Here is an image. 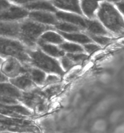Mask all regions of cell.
Masks as SVG:
<instances>
[{
    "mask_svg": "<svg viewBox=\"0 0 124 133\" xmlns=\"http://www.w3.org/2000/svg\"><path fill=\"white\" fill-rule=\"evenodd\" d=\"M67 57L68 58L73 61L74 62H80L87 58V56L84 54H69L67 55Z\"/></svg>",
    "mask_w": 124,
    "mask_h": 133,
    "instance_id": "24",
    "label": "cell"
},
{
    "mask_svg": "<svg viewBox=\"0 0 124 133\" xmlns=\"http://www.w3.org/2000/svg\"><path fill=\"white\" fill-rule=\"evenodd\" d=\"M36 0H9V1L13 4L23 7L25 5L34 2Z\"/></svg>",
    "mask_w": 124,
    "mask_h": 133,
    "instance_id": "25",
    "label": "cell"
},
{
    "mask_svg": "<svg viewBox=\"0 0 124 133\" xmlns=\"http://www.w3.org/2000/svg\"><path fill=\"white\" fill-rule=\"evenodd\" d=\"M0 102L9 104H14L17 103V102L15 98L0 96Z\"/></svg>",
    "mask_w": 124,
    "mask_h": 133,
    "instance_id": "28",
    "label": "cell"
},
{
    "mask_svg": "<svg viewBox=\"0 0 124 133\" xmlns=\"http://www.w3.org/2000/svg\"><path fill=\"white\" fill-rule=\"evenodd\" d=\"M109 1H113V2H117L119 0H109Z\"/></svg>",
    "mask_w": 124,
    "mask_h": 133,
    "instance_id": "36",
    "label": "cell"
},
{
    "mask_svg": "<svg viewBox=\"0 0 124 133\" xmlns=\"http://www.w3.org/2000/svg\"><path fill=\"white\" fill-rule=\"evenodd\" d=\"M39 39L46 43H61L63 42V39L60 36L53 32L49 31L43 33Z\"/></svg>",
    "mask_w": 124,
    "mask_h": 133,
    "instance_id": "17",
    "label": "cell"
},
{
    "mask_svg": "<svg viewBox=\"0 0 124 133\" xmlns=\"http://www.w3.org/2000/svg\"><path fill=\"white\" fill-rule=\"evenodd\" d=\"M28 19L42 24H57L55 17L46 11H30Z\"/></svg>",
    "mask_w": 124,
    "mask_h": 133,
    "instance_id": "8",
    "label": "cell"
},
{
    "mask_svg": "<svg viewBox=\"0 0 124 133\" xmlns=\"http://www.w3.org/2000/svg\"><path fill=\"white\" fill-rule=\"evenodd\" d=\"M59 78L57 76L54 75H49L45 79V83L46 84H52L57 82L59 81Z\"/></svg>",
    "mask_w": 124,
    "mask_h": 133,
    "instance_id": "29",
    "label": "cell"
},
{
    "mask_svg": "<svg viewBox=\"0 0 124 133\" xmlns=\"http://www.w3.org/2000/svg\"><path fill=\"white\" fill-rule=\"evenodd\" d=\"M10 82L14 86L22 90H30L35 86L30 77L28 75H24L11 79Z\"/></svg>",
    "mask_w": 124,
    "mask_h": 133,
    "instance_id": "11",
    "label": "cell"
},
{
    "mask_svg": "<svg viewBox=\"0 0 124 133\" xmlns=\"http://www.w3.org/2000/svg\"><path fill=\"white\" fill-rule=\"evenodd\" d=\"M12 4L9 0H0V14L9 8Z\"/></svg>",
    "mask_w": 124,
    "mask_h": 133,
    "instance_id": "26",
    "label": "cell"
},
{
    "mask_svg": "<svg viewBox=\"0 0 124 133\" xmlns=\"http://www.w3.org/2000/svg\"><path fill=\"white\" fill-rule=\"evenodd\" d=\"M29 12L33 11L55 12L56 8L45 0H36L23 6Z\"/></svg>",
    "mask_w": 124,
    "mask_h": 133,
    "instance_id": "9",
    "label": "cell"
},
{
    "mask_svg": "<svg viewBox=\"0 0 124 133\" xmlns=\"http://www.w3.org/2000/svg\"><path fill=\"white\" fill-rule=\"evenodd\" d=\"M101 0H83L82 8L85 14L89 17L93 16L94 12L98 6V2Z\"/></svg>",
    "mask_w": 124,
    "mask_h": 133,
    "instance_id": "16",
    "label": "cell"
},
{
    "mask_svg": "<svg viewBox=\"0 0 124 133\" xmlns=\"http://www.w3.org/2000/svg\"><path fill=\"white\" fill-rule=\"evenodd\" d=\"M92 38L96 42L101 44H105L108 43L110 41V39L108 38L102 37H98V36H92Z\"/></svg>",
    "mask_w": 124,
    "mask_h": 133,
    "instance_id": "27",
    "label": "cell"
},
{
    "mask_svg": "<svg viewBox=\"0 0 124 133\" xmlns=\"http://www.w3.org/2000/svg\"><path fill=\"white\" fill-rule=\"evenodd\" d=\"M56 16L57 18L60 20L77 24L82 28L86 27V20H83L80 16L62 12H57Z\"/></svg>",
    "mask_w": 124,
    "mask_h": 133,
    "instance_id": "14",
    "label": "cell"
},
{
    "mask_svg": "<svg viewBox=\"0 0 124 133\" xmlns=\"http://www.w3.org/2000/svg\"><path fill=\"white\" fill-rule=\"evenodd\" d=\"M115 132L116 133H124V125L120 126L116 130Z\"/></svg>",
    "mask_w": 124,
    "mask_h": 133,
    "instance_id": "34",
    "label": "cell"
},
{
    "mask_svg": "<svg viewBox=\"0 0 124 133\" xmlns=\"http://www.w3.org/2000/svg\"><path fill=\"white\" fill-rule=\"evenodd\" d=\"M19 28V22L0 21V36L18 39Z\"/></svg>",
    "mask_w": 124,
    "mask_h": 133,
    "instance_id": "7",
    "label": "cell"
},
{
    "mask_svg": "<svg viewBox=\"0 0 124 133\" xmlns=\"http://www.w3.org/2000/svg\"><path fill=\"white\" fill-rule=\"evenodd\" d=\"M21 94L16 87L12 84L6 83H0V96L13 98H20Z\"/></svg>",
    "mask_w": 124,
    "mask_h": 133,
    "instance_id": "10",
    "label": "cell"
},
{
    "mask_svg": "<svg viewBox=\"0 0 124 133\" xmlns=\"http://www.w3.org/2000/svg\"><path fill=\"white\" fill-rule=\"evenodd\" d=\"M28 48L17 39L0 36V57L14 58L22 63L30 62Z\"/></svg>",
    "mask_w": 124,
    "mask_h": 133,
    "instance_id": "2",
    "label": "cell"
},
{
    "mask_svg": "<svg viewBox=\"0 0 124 133\" xmlns=\"http://www.w3.org/2000/svg\"><path fill=\"white\" fill-rule=\"evenodd\" d=\"M86 27L90 32L95 34H106L107 32L98 22L96 21H87Z\"/></svg>",
    "mask_w": 124,
    "mask_h": 133,
    "instance_id": "20",
    "label": "cell"
},
{
    "mask_svg": "<svg viewBox=\"0 0 124 133\" xmlns=\"http://www.w3.org/2000/svg\"><path fill=\"white\" fill-rule=\"evenodd\" d=\"M3 59L1 57H0V64L3 62Z\"/></svg>",
    "mask_w": 124,
    "mask_h": 133,
    "instance_id": "35",
    "label": "cell"
},
{
    "mask_svg": "<svg viewBox=\"0 0 124 133\" xmlns=\"http://www.w3.org/2000/svg\"><path fill=\"white\" fill-rule=\"evenodd\" d=\"M6 133V132H5V133Z\"/></svg>",
    "mask_w": 124,
    "mask_h": 133,
    "instance_id": "37",
    "label": "cell"
},
{
    "mask_svg": "<svg viewBox=\"0 0 124 133\" xmlns=\"http://www.w3.org/2000/svg\"><path fill=\"white\" fill-rule=\"evenodd\" d=\"M1 117V116H0V117Z\"/></svg>",
    "mask_w": 124,
    "mask_h": 133,
    "instance_id": "38",
    "label": "cell"
},
{
    "mask_svg": "<svg viewBox=\"0 0 124 133\" xmlns=\"http://www.w3.org/2000/svg\"><path fill=\"white\" fill-rule=\"evenodd\" d=\"M0 108H4L6 109L15 111L18 113L21 114L25 115H29L31 113L28 110L21 106H6L0 104Z\"/></svg>",
    "mask_w": 124,
    "mask_h": 133,
    "instance_id": "21",
    "label": "cell"
},
{
    "mask_svg": "<svg viewBox=\"0 0 124 133\" xmlns=\"http://www.w3.org/2000/svg\"><path fill=\"white\" fill-rule=\"evenodd\" d=\"M98 15L105 25L116 33H124V22L119 13L111 4H101Z\"/></svg>",
    "mask_w": 124,
    "mask_h": 133,
    "instance_id": "4",
    "label": "cell"
},
{
    "mask_svg": "<svg viewBox=\"0 0 124 133\" xmlns=\"http://www.w3.org/2000/svg\"><path fill=\"white\" fill-rule=\"evenodd\" d=\"M50 29L51 28L49 26L27 18L19 22L18 39L28 49L35 48L36 47L40 36Z\"/></svg>",
    "mask_w": 124,
    "mask_h": 133,
    "instance_id": "1",
    "label": "cell"
},
{
    "mask_svg": "<svg viewBox=\"0 0 124 133\" xmlns=\"http://www.w3.org/2000/svg\"><path fill=\"white\" fill-rule=\"evenodd\" d=\"M54 4L59 8L81 14L78 0H54Z\"/></svg>",
    "mask_w": 124,
    "mask_h": 133,
    "instance_id": "12",
    "label": "cell"
},
{
    "mask_svg": "<svg viewBox=\"0 0 124 133\" xmlns=\"http://www.w3.org/2000/svg\"><path fill=\"white\" fill-rule=\"evenodd\" d=\"M56 27L59 30L66 32L78 31L79 30V28L77 26L65 23H57L56 24Z\"/></svg>",
    "mask_w": 124,
    "mask_h": 133,
    "instance_id": "23",
    "label": "cell"
},
{
    "mask_svg": "<svg viewBox=\"0 0 124 133\" xmlns=\"http://www.w3.org/2000/svg\"><path fill=\"white\" fill-rule=\"evenodd\" d=\"M7 80V78L0 71V82H4Z\"/></svg>",
    "mask_w": 124,
    "mask_h": 133,
    "instance_id": "32",
    "label": "cell"
},
{
    "mask_svg": "<svg viewBox=\"0 0 124 133\" xmlns=\"http://www.w3.org/2000/svg\"><path fill=\"white\" fill-rule=\"evenodd\" d=\"M84 47L86 51L90 53H91L95 51H97V50L99 49L98 46L93 44H89L85 45Z\"/></svg>",
    "mask_w": 124,
    "mask_h": 133,
    "instance_id": "30",
    "label": "cell"
},
{
    "mask_svg": "<svg viewBox=\"0 0 124 133\" xmlns=\"http://www.w3.org/2000/svg\"><path fill=\"white\" fill-rule=\"evenodd\" d=\"M21 63L15 58H7L1 64L2 72L5 75L13 78L19 75L26 73L29 69L23 66Z\"/></svg>",
    "mask_w": 124,
    "mask_h": 133,
    "instance_id": "6",
    "label": "cell"
},
{
    "mask_svg": "<svg viewBox=\"0 0 124 133\" xmlns=\"http://www.w3.org/2000/svg\"><path fill=\"white\" fill-rule=\"evenodd\" d=\"M38 92L35 90L24 93L20 98L21 101L30 107H36L40 102H42Z\"/></svg>",
    "mask_w": 124,
    "mask_h": 133,
    "instance_id": "13",
    "label": "cell"
},
{
    "mask_svg": "<svg viewBox=\"0 0 124 133\" xmlns=\"http://www.w3.org/2000/svg\"><path fill=\"white\" fill-rule=\"evenodd\" d=\"M60 47L66 51L72 53L83 51V49L81 46L73 43H64L61 45Z\"/></svg>",
    "mask_w": 124,
    "mask_h": 133,
    "instance_id": "22",
    "label": "cell"
},
{
    "mask_svg": "<svg viewBox=\"0 0 124 133\" xmlns=\"http://www.w3.org/2000/svg\"><path fill=\"white\" fill-rule=\"evenodd\" d=\"M29 11L22 6L12 4L0 14V21L10 22H20L28 18Z\"/></svg>",
    "mask_w": 124,
    "mask_h": 133,
    "instance_id": "5",
    "label": "cell"
},
{
    "mask_svg": "<svg viewBox=\"0 0 124 133\" xmlns=\"http://www.w3.org/2000/svg\"><path fill=\"white\" fill-rule=\"evenodd\" d=\"M60 33L66 39L76 42L80 43H88L90 42L91 39L86 36L81 34H70L63 32H60Z\"/></svg>",
    "mask_w": 124,
    "mask_h": 133,
    "instance_id": "18",
    "label": "cell"
},
{
    "mask_svg": "<svg viewBox=\"0 0 124 133\" xmlns=\"http://www.w3.org/2000/svg\"><path fill=\"white\" fill-rule=\"evenodd\" d=\"M37 45L38 46L39 48L43 52L51 56L59 57L64 55V52L60 50L57 47L46 43H44L40 39H38L37 42Z\"/></svg>",
    "mask_w": 124,
    "mask_h": 133,
    "instance_id": "15",
    "label": "cell"
},
{
    "mask_svg": "<svg viewBox=\"0 0 124 133\" xmlns=\"http://www.w3.org/2000/svg\"><path fill=\"white\" fill-rule=\"evenodd\" d=\"M62 64L65 69H68L72 65V63L68 58H64L62 59Z\"/></svg>",
    "mask_w": 124,
    "mask_h": 133,
    "instance_id": "31",
    "label": "cell"
},
{
    "mask_svg": "<svg viewBox=\"0 0 124 133\" xmlns=\"http://www.w3.org/2000/svg\"><path fill=\"white\" fill-rule=\"evenodd\" d=\"M29 71L30 72L31 78L34 82L40 85L45 83L46 74L44 72L38 68L29 69Z\"/></svg>",
    "mask_w": 124,
    "mask_h": 133,
    "instance_id": "19",
    "label": "cell"
},
{
    "mask_svg": "<svg viewBox=\"0 0 124 133\" xmlns=\"http://www.w3.org/2000/svg\"><path fill=\"white\" fill-rule=\"evenodd\" d=\"M32 65L49 73L62 75L63 71L57 61L43 52L39 48L28 49Z\"/></svg>",
    "mask_w": 124,
    "mask_h": 133,
    "instance_id": "3",
    "label": "cell"
},
{
    "mask_svg": "<svg viewBox=\"0 0 124 133\" xmlns=\"http://www.w3.org/2000/svg\"><path fill=\"white\" fill-rule=\"evenodd\" d=\"M117 5L120 10L124 14V2L119 3Z\"/></svg>",
    "mask_w": 124,
    "mask_h": 133,
    "instance_id": "33",
    "label": "cell"
}]
</instances>
